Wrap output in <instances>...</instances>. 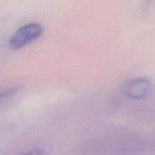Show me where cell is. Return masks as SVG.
<instances>
[{
  "mask_svg": "<svg viewBox=\"0 0 155 155\" xmlns=\"http://www.w3.org/2000/svg\"><path fill=\"white\" fill-rule=\"evenodd\" d=\"M43 26L38 23H30L19 28L9 40V46L14 50L25 47L36 41L43 34Z\"/></svg>",
  "mask_w": 155,
  "mask_h": 155,
  "instance_id": "cell-1",
  "label": "cell"
},
{
  "mask_svg": "<svg viewBox=\"0 0 155 155\" xmlns=\"http://www.w3.org/2000/svg\"><path fill=\"white\" fill-rule=\"evenodd\" d=\"M153 90L151 81L145 78L131 80L126 86V93L134 100H144L150 96Z\"/></svg>",
  "mask_w": 155,
  "mask_h": 155,
  "instance_id": "cell-2",
  "label": "cell"
},
{
  "mask_svg": "<svg viewBox=\"0 0 155 155\" xmlns=\"http://www.w3.org/2000/svg\"><path fill=\"white\" fill-rule=\"evenodd\" d=\"M18 90V87H15L4 89V90L1 91H0V104H1V103H3L4 101H7V100L9 99L10 97L14 96Z\"/></svg>",
  "mask_w": 155,
  "mask_h": 155,
  "instance_id": "cell-3",
  "label": "cell"
},
{
  "mask_svg": "<svg viewBox=\"0 0 155 155\" xmlns=\"http://www.w3.org/2000/svg\"><path fill=\"white\" fill-rule=\"evenodd\" d=\"M21 155H47V152L45 149L42 147H37Z\"/></svg>",
  "mask_w": 155,
  "mask_h": 155,
  "instance_id": "cell-4",
  "label": "cell"
}]
</instances>
